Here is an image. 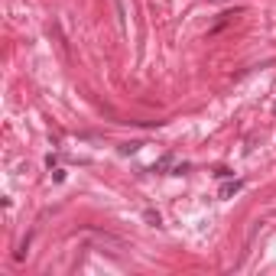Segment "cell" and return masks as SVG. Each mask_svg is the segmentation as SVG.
I'll return each mask as SVG.
<instances>
[{
	"label": "cell",
	"mask_w": 276,
	"mask_h": 276,
	"mask_svg": "<svg viewBox=\"0 0 276 276\" xmlns=\"http://www.w3.org/2000/svg\"><path fill=\"white\" fill-rule=\"evenodd\" d=\"M240 189H244V182H240V179H234V182H224V185H221L218 195H221V198H234Z\"/></svg>",
	"instance_id": "obj_1"
},
{
	"label": "cell",
	"mask_w": 276,
	"mask_h": 276,
	"mask_svg": "<svg viewBox=\"0 0 276 276\" xmlns=\"http://www.w3.org/2000/svg\"><path fill=\"white\" fill-rule=\"evenodd\" d=\"M140 150V143H127V147H120V153H136Z\"/></svg>",
	"instance_id": "obj_5"
},
{
	"label": "cell",
	"mask_w": 276,
	"mask_h": 276,
	"mask_svg": "<svg viewBox=\"0 0 276 276\" xmlns=\"http://www.w3.org/2000/svg\"><path fill=\"white\" fill-rule=\"evenodd\" d=\"M147 221H150L153 227H160V215H156V211H147Z\"/></svg>",
	"instance_id": "obj_3"
},
{
	"label": "cell",
	"mask_w": 276,
	"mask_h": 276,
	"mask_svg": "<svg viewBox=\"0 0 276 276\" xmlns=\"http://www.w3.org/2000/svg\"><path fill=\"white\" fill-rule=\"evenodd\" d=\"M234 17H237V13H221V20H218L215 26H211L208 33H211V36H215V33H221V30H224V26H227V23H231V20H234Z\"/></svg>",
	"instance_id": "obj_2"
},
{
	"label": "cell",
	"mask_w": 276,
	"mask_h": 276,
	"mask_svg": "<svg viewBox=\"0 0 276 276\" xmlns=\"http://www.w3.org/2000/svg\"><path fill=\"white\" fill-rule=\"evenodd\" d=\"M169 163H172V156H163V160L153 166V172H156V169H166V166H169Z\"/></svg>",
	"instance_id": "obj_4"
}]
</instances>
